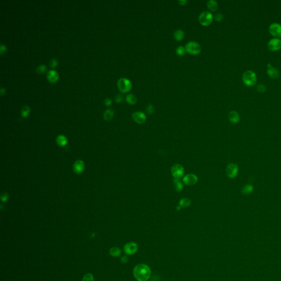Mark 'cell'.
<instances>
[{
	"label": "cell",
	"instance_id": "6da1fadb",
	"mask_svg": "<svg viewBox=\"0 0 281 281\" xmlns=\"http://www.w3.org/2000/svg\"><path fill=\"white\" fill-rule=\"evenodd\" d=\"M133 274L137 281H147L151 276V271L147 265L140 263L134 267Z\"/></svg>",
	"mask_w": 281,
	"mask_h": 281
},
{
	"label": "cell",
	"instance_id": "7a4b0ae2",
	"mask_svg": "<svg viewBox=\"0 0 281 281\" xmlns=\"http://www.w3.org/2000/svg\"><path fill=\"white\" fill-rule=\"evenodd\" d=\"M242 81L246 86H253L257 81L256 74L250 70L245 71L242 76Z\"/></svg>",
	"mask_w": 281,
	"mask_h": 281
},
{
	"label": "cell",
	"instance_id": "3957f363",
	"mask_svg": "<svg viewBox=\"0 0 281 281\" xmlns=\"http://www.w3.org/2000/svg\"><path fill=\"white\" fill-rule=\"evenodd\" d=\"M117 85L118 89L121 92H128L131 89V82L127 78L119 79L117 81Z\"/></svg>",
	"mask_w": 281,
	"mask_h": 281
},
{
	"label": "cell",
	"instance_id": "277c9868",
	"mask_svg": "<svg viewBox=\"0 0 281 281\" xmlns=\"http://www.w3.org/2000/svg\"><path fill=\"white\" fill-rule=\"evenodd\" d=\"M186 51L193 55H197L201 52V46L199 43L195 41H190L186 44Z\"/></svg>",
	"mask_w": 281,
	"mask_h": 281
},
{
	"label": "cell",
	"instance_id": "5b68a950",
	"mask_svg": "<svg viewBox=\"0 0 281 281\" xmlns=\"http://www.w3.org/2000/svg\"><path fill=\"white\" fill-rule=\"evenodd\" d=\"M198 19L199 23L202 25L206 26L210 25L212 23L213 20V16L210 12L208 11H204L199 15Z\"/></svg>",
	"mask_w": 281,
	"mask_h": 281
},
{
	"label": "cell",
	"instance_id": "8992f818",
	"mask_svg": "<svg viewBox=\"0 0 281 281\" xmlns=\"http://www.w3.org/2000/svg\"><path fill=\"white\" fill-rule=\"evenodd\" d=\"M226 173L229 178H235L238 173V167L235 163L229 164L226 168Z\"/></svg>",
	"mask_w": 281,
	"mask_h": 281
},
{
	"label": "cell",
	"instance_id": "52a82bcc",
	"mask_svg": "<svg viewBox=\"0 0 281 281\" xmlns=\"http://www.w3.org/2000/svg\"><path fill=\"white\" fill-rule=\"evenodd\" d=\"M171 174L174 178L179 179L182 177L184 174V168L181 165L179 164H174L171 169Z\"/></svg>",
	"mask_w": 281,
	"mask_h": 281
},
{
	"label": "cell",
	"instance_id": "ba28073f",
	"mask_svg": "<svg viewBox=\"0 0 281 281\" xmlns=\"http://www.w3.org/2000/svg\"><path fill=\"white\" fill-rule=\"evenodd\" d=\"M269 32L275 38L281 37V25L278 23H273L269 26Z\"/></svg>",
	"mask_w": 281,
	"mask_h": 281
},
{
	"label": "cell",
	"instance_id": "9c48e42d",
	"mask_svg": "<svg viewBox=\"0 0 281 281\" xmlns=\"http://www.w3.org/2000/svg\"><path fill=\"white\" fill-rule=\"evenodd\" d=\"M123 249L126 255H132L137 252L138 246L135 242H129L125 245Z\"/></svg>",
	"mask_w": 281,
	"mask_h": 281
},
{
	"label": "cell",
	"instance_id": "30bf717a",
	"mask_svg": "<svg viewBox=\"0 0 281 281\" xmlns=\"http://www.w3.org/2000/svg\"><path fill=\"white\" fill-rule=\"evenodd\" d=\"M268 48L271 51H276L281 48V40L279 38L271 39L267 44Z\"/></svg>",
	"mask_w": 281,
	"mask_h": 281
},
{
	"label": "cell",
	"instance_id": "8fae6325",
	"mask_svg": "<svg viewBox=\"0 0 281 281\" xmlns=\"http://www.w3.org/2000/svg\"><path fill=\"white\" fill-rule=\"evenodd\" d=\"M198 181V177L196 175L189 174L187 175L183 178V183L187 186H192L195 185Z\"/></svg>",
	"mask_w": 281,
	"mask_h": 281
},
{
	"label": "cell",
	"instance_id": "7c38bea8",
	"mask_svg": "<svg viewBox=\"0 0 281 281\" xmlns=\"http://www.w3.org/2000/svg\"><path fill=\"white\" fill-rule=\"evenodd\" d=\"M132 117L133 120L139 124H142L146 120V115L141 112H134L132 115Z\"/></svg>",
	"mask_w": 281,
	"mask_h": 281
},
{
	"label": "cell",
	"instance_id": "4fadbf2b",
	"mask_svg": "<svg viewBox=\"0 0 281 281\" xmlns=\"http://www.w3.org/2000/svg\"><path fill=\"white\" fill-rule=\"evenodd\" d=\"M84 168L85 164L84 161L81 160H76L73 165V170L77 174L82 173L84 170Z\"/></svg>",
	"mask_w": 281,
	"mask_h": 281
},
{
	"label": "cell",
	"instance_id": "5bb4252c",
	"mask_svg": "<svg viewBox=\"0 0 281 281\" xmlns=\"http://www.w3.org/2000/svg\"><path fill=\"white\" fill-rule=\"evenodd\" d=\"M267 75L272 79H277L280 76V72L277 69L273 67L270 64H267Z\"/></svg>",
	"mask_w": 281,
	"mask_h": 281
},
{
	"label": "cell",
	"instance_id": "9a60e30c",
	"mask_svg": "<svg viewBox=\"0 0 281 281\" xmlns=\"http://www.w3.org/2000/svg\"><path fill=\"white\" fill-rule=\"evenodd\" d=\"M47 78L50 82L54 83L58 81L59 78V74L56 70H50L47 72Z\"/></svg>",
	"mask_w": 281,
	"mask_h": 281
},
{
	"label": "cell",
	"instance_id": "2e32d148",
	"mask_svg": "<svg viewBox=\"0 0 281 281\" xmlns=\"http://www.w3.org/2000/svg\"><path fill=\"white\" fill-rule=\"evenodd\" d=\"M228 120L232 124H236L238 123L240 120V117L238 113L236 111H231L228 114Z\"/></svg>",
	"mask_w": 281,
	"mask_h": 281
},
{
	"label": "cell",
	"instance_id": "e0dca14e",
	"mask_svg": "<svg viewBox=\"0 0 281 281\" xmlns=\"http://www.w3.org/2000/svg\"><path fill=\"white\" fill-rule=\"evenodd\" d=\"M56 142L59 146L61 147H64L67 145L68 140L65 136L61 135L57 137Z\"/></svg>",
	"mask_w": 281,
	"mask_h": 281
},
{
	"label": "cell",
	"instance_id": "ac0fdd59",
	"mask_svg": "<svg viewBox=\"0 0 281 281\" xmlns=\"http://www.w3.org/2000/svg\"><path fill=\"white\" fill-rule=\"evenodd\" d=\"M254 187L251 184H247L242 187L241 192L244 194H249L253 192Z\"/></svg>",
	"mask_w": 281,
	"mask_h": 281
},
{
	"label": "cell",
	"instance_id": "d6986e66",
	"mask_svg": "<svg viewBox=\"0 0 281 281\" xmlns=\"http://www.w3.org/2000/svg\"><path fill=\"white\" fill-rule=\"evenodd\" d=\"M114 110L112 109H108L104 112L103 117L106 120H110L114 116Z\"/></svg>",
	"mask_w": 281,
	"mask_h": 281
},
{
	"label": "cell",
	"instance_id": "ffe728a7",
	"mask_svg": "<svg viewBox=\"0 0 281 281\" xmlns=\"http://www.w3.org/2000/svg\"><path fill=\"white\" fill-rule=\"evenodd\" d=\"M191 204V200L187 198H183L180 199L179 202V206L181 208H186L190 206Z\"/></svg>",
	"mask_w": 281,
	"mask_h": 281
},
{
	"label": "cell",
	"instance_id": "44dd1931",
	"mask_svg": "<svg viewBox=\"0 0 281 281\" xmlns=\"http://www.w3.org/2000/svg\"><path fill=\"white\" fill-rule=\"evenodd\" d=\"M174 36L176 41H180L183 39L185 36V33L183 32V30L178 29L174 33Z\"/></svg>",
	"mask_w": 281,
	"mask_h": 281
},
{
	"label": "cell",
	"instance_id": "7402d4cb",
	"mask_svg": "<svg viewBox=\"0 0 281 281\" xmlns=\"http://www.w3.org/2000/svg\"><path fill=\"white\" fill-rule=\"evenodd\" d=\"M173 182L175 185V188L176 191L178 192H180L182 191V190L183 189V185L182 183V182L179 180V179H176L174 178L173 180Z\"/></svg>",
	"mask_w": 281,
	"mask_h": 281
},
{
	"label": "cell",
	"instance_id": "603a6c76",
	"mask_svg": "<svg viewBox=\"0 0 281 281\" xmlns=\"http://www.w3.org/2000/svg\"><path fill=\"white\" fill-rule=\"evenodd\" d=\"M207 5H208V7L210 11L215 12L217 10L218 4H217V2L216 1L210 0L208 2Z\"/></svg>",
	"mask_w": 281,
	"mask_h": 281
},
{
	"label": "cell",
	"instance_id": "cb8c5ba5",
	"mask_svg": "<svg viewBox=\"0 0 281 281\" xmlns=\"http://www.w3.org/2000/svg\"><path fill=\"white\" fill-rule=\"evenodd\" d=\"M109 254L113 257H118L121 254V251L120 248L117 247H113L109 250Z\"/></svg>",
	"mask_w": 281,
	"mask_h": 281
},
{
	"label": "cell",
	"instance_id": "d4e9b609",
	"mask_svg": "<svg viewBox=\"0 0 281 281\" xmlns=\"http://www.w3.org/2000/svg\"><path fill=\"white\" fill-rule=\"evenodd\" d=\"M126 102L130 104H135L137 101V99L134 95L133 94H128L126 97Z\"/></svg>",
	"mask_w": 281,
	"mask_h": 281
},
{
	"label": "cell",
	"instance_id": "484cf974",
	"mask_svg": "<svg viewBox=\"0 0 281 281\" xmlns=\"http://www.w3.org/2000/svg\"><path fill=\"white\" fill-rule=\"evenodd\" d=\"M21 116L23 117H26L28 116L30 113V108L28 106H24L21 108Z\"/></svg>",
	"mask_w": 281,
	"mask_h": 281
},
{
	"label": "cell",
	"instance_id": "4316f807",
	"mask_svg": "<svg viewBox=\"0 0 281 281\" xmlns=\"http://www.w3.org/2000/svg\"><path fill=\"white\" fill-rule=\"evenodd\" d=\"M46 70V66L44 64H40L36 68V71L39 74H43Z\"/></svg>",
	"mask_w": 281,
	"mask_h": 281
},
{
	"label": "cell",
	"instance_id": "83f0119b",
	"mask_svg": "<svg viewBox=\"0 0 281 281\" xmlns=\"http://www.w3.org/2000/svg\"><path fill=\"white\" fill-rule=\"evenodd\" d=\"M186 50L185 48L183 47V46H178V47H177L176 50V54L178 56H183L185 54Z\"/></svg>",
	"mask_w": 281,
	"mask_h": 281
},
{
	"label": "cell",
	"instance_id": "f1b7e54d",
	"mask_svg": "<svg viewBox=\"0 0 281 281\" xmlns=\"http://www.w3.org/2000/svg\"><path fill=\"white\" fill-rule=\"evenodd\" d=\"M82 281H94L93 275L90 273L86 274L82 278Z\"/></svg>",
	"mask_w": 281,
	"mask_h": 281
},
{
	"label": "cell",
	"instance_id": "f546056e",
	"mask_svg": "<svg viewBox=\"0 0 281 281\" xmlns=\"http://www.w3.org/2000/svg\"><path fill=\"white\" fill-rule=\"evenodd\" d=\"M154 111V107L152 104H149L146 108L147 113L149 115L153 114Z\"/></svg>",
	"mask_w": 281,
	"mask_h": 281
},
{
	"label": "cell",
	"instance_id": "4dcf8cb0",
	"mask_svg": "<svg viewBox=\"0 0 281 281\" xmlns=\"http://www.w3.org/2000/svg\"><path fill=\"white\" fill-rule=\"evenodd\" d=\"M214 18L216 21L220 22L222 21L224 19V15L221 14V13H217L214 15Z\"/></svg>",
	"mask_w": 281,
	"mask_h": 281
},
{
	"label": "cell",
	"instance_id": "1f68e13d",
	"mask_svg": "<svg viewBox=\"0 0 281 281\" xmlns=\"http://www.w3.org/2000/svg\"><path fill=\"white\" fill-rule=\"evenodd\" d=\"M256 89L259 92H265L266 91V87L263 84H259L256 87Z\"/></svg>",
	"mask_w": 281,
	"mask_h": 281
},
{
	"label": "cell",
	"instance_id": "d6a6232c",
	"mask_svg": "<svg viewBox=\"0 0 281 281\" xmlns=\"http://www.w3.org/2000/svg\"><path fill=\"white\" fill-rule=\"evenodd\" d=\"M58 65V61L55 58H52L50 61V65L51 68H55Z\"/></svg>",
	"mask_w": 281,
	"mask_h": 281
},
{
	"label": "cell",
	"instance_id": "836d02e7",
	"mask_svg": "<svg viewBox=\"0 0 281 281\" xmlns=\"http://www.w3.org/2000/svg\"><path fill=\"white\" fill-rule=\"evenodd\" d=\"M7 48L5 45L1 44L0 46V54H4L7 52Z\"/></svg>",
	"mask_w": 281,
	"mask_h": 281
},
{
	"label": "cell",
	"instance_id": "e575fe53",
	"mask_svg": "<svg viewBox=\"0 0 281 281\" xmlns=\"http://www.w3.org/2000/svg\"><path fill=\"white\" fill-rule=\"evenodd\" d=\"M123 97L120 94H118L115 97V101L117 103H121L123 101Z\"/></svg>",
	"mask_w": 281,
	"mask_h": 281
},
{
	"label": "cell",
	"instance_id": "d590c367",
	"mask_svg": "<svg viewBox=\"0 0 281 281\" xmlns=\"http://www.w3.org/2000/svg\"><path fill=\"white\" fill-rule=\"evenodd\" d=\"M8 198V196L7 194L6 193H4L2 194V195L1 196V199L2 202H6L7 200V199Z\"/></svg>",
	"mask_w": 281,
	"mask_h": 281
},
{
	"label": "cell",
	"instance_id": "8d00e7d4",
	"mask_svg": "<svg viewBox=\"0 0 281 281\" xmlns=\"http://www.w3.org/2000/svg\"><path fill=\"white\" fill-rule=\"evenodd\" d=\"M104 102L105 105H106V106H107V107H108V106H111V104H112V100L109 99V98H106V99L104 100Z\"/></svg>",
	"mask_w": 281,
	"mask_h": 281
},
{
	"label": "cell",
	"instance_id": "74e56055",
	"mask_svg": "<svg viewBox=\"0 0 281 281\" xmlns=\"http://www.w3.org/2000/svg\"><path fill=\"white\" fill-rule=\"evenodd\" d=\"M128 260V259L126 256H122V258H121V261L123 263H126Z\"/></svg>",
	"mask_w": 281,
	"mask_h": 281
},
{
	"label": "cell",
	"instance_id": "f35d334b",
	"mask_svg": "<svg viewBox=\"0 0 281 281\" xmlns=\"http://www.w3.org/2000/svg\"><path fill=\"white\" fill-rule=\"evenodd\" d=\"M178 2L180 4L183 5V6L185 5L186 4L187 2V1H186V0H180V1H178Z\"/></svg>",
	"mask_w": 281,
	"mask_h": 281
},
{
	"label": "cell",
	"instance_id": "ab89813d",
	"mask_svg": "<svg viewBox=\"0 0 281 281\" xmlns=\"http://www.w3.org/2000/svg\"><path fill=\"white\" fill-rule=\"evenodd\" d=\"M0 93H1V94L2 95L5 94V93H6V89H5L4 88V87H1V90H0Z\"/></svg>",
	"mask_w": 281,
	"mask_h": 281
},
{
	"label": "cell",
	"instance_id": "60d3db41",
	"mask_svg": "<svg viewBox=\"0 0 281 281\" xmlns=\"http://www.w3.org/2000/svg\"><path fill=\"white\" fill-rule=\"evenodd\" d=\"M181 209V208L180 206H179V205H178V206H177V207H176V210H180V209Z\"/></svg>",
	"mask_w": 281,
	"mask_h": 281
}]
</instances>
